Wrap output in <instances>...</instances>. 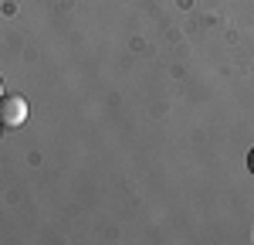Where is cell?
<instances>
[{
	"instance_id": "cell-1",
	"label": "cell",
	"mask_w": 254,
	"mask_h": 245,
	"mask_svg": "<svg viewBox=\"0 0 254 245\" xmlns=\"http://www.w3.org/2000/svg\"><path fill=\"white\" fill-rule=\"evenodd\" d=\"M27 120V99L24 96H0V126L17 129Z\"/></svg>"
},
{
	"instance_id": "cell-2",
	"label": "cell",
	"mask_w": 254,
	"mask_h": 245,
	"mask_svg": "<svg viewBox=\"0 0 254 245\" xmlns=\"http://www.w3.org/2000/svg\"><path fill=\"white\" fill-rule=\"evenodd\" d=\"M248 170H251V177H254V146L248 150Z\"/></svg>"
},
{
	"instance_id": "cell-3",
	"label": "cell",
	"mask_w": 254,
	"mask_h": 245,
	"mask_svg": "<svg viewBox=\"0 0 254 245\" xmlns=\"http://www.w3.org/2000/svg\"><path fill=\"white\" fill-rule=\"evenodd\" d=\"M0 96H3V85H0Z\"/></svg>"
}]
</instances>
